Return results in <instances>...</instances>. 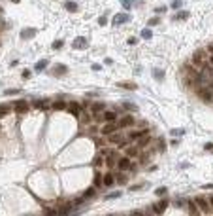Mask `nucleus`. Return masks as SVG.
Here are the masks:
<instances>
[{
	"instance_id": "1",
	"label": "nucleus",
	"mask_w": 213,
	"mask_h": 216,
	"mask_svg": "<svg viewBox=\"0 0 213 216\" xmlns=\"http://www.w3.org/2000/svg\"><path fill=\"white\" fill-rule=\"evenodd\" d=\"M206 61H207V55L204 49H196V53L192 55V65L198 66V68H204L206 66Z\"/></svg>"
},
{
	"instance_id": "2",
	"label": "nucleus",
	"mask_w": 213,
	"mask_h": 216,
	"mask_svg": "<svg viewBox=\"0 0 213 216\" xmlns=\"http://www.w3.org/2000/svg\"><path fill=\"white\" fill-rule=\"evenodd\" d=\"M96 119H100V121H106V123L117 121V114H115L113 110H104V112H100V114H96Z\"/></svg>"
},
{
	"instance_id": "3",
	"label": "nucleus",
	"mask_w": 213,
	"mask_h": 216,
	"mask_svg": "<svg viewBox=\"0 0 213 216\" xmlns=\"http://www.w3.org/2000/svg\"><path fill=\"white\" fill-rule=\"evenodd\" d=\"M196 207L200 209V212H204V214H211V205H210V201H207L206 197H196Z\"/></svg>"
},
{
	"instance_id": "4",
	"label": "nucleus",
	"mask_w": 213,
	"mask_h": 216,
	"mask_svg": "<svg viewBox=\"0 0 213 216\" xmlns=\"http://www.w3.org/2000/svg\"><path fill=\"white\" fill-rule=\"evenodd\" d=\"M115 165L119 167V171H128L130 165H132V161H130L128 155H123V157H117V163H115Z\"/></svg>"
},
{
	"instance_id": "5",
	"label": "nucleus",
	"mask_w": 213,
	"mask_h": 216,
	"mask_svg": "<svg viewBox=\"0 0 213 216\" xmlns=\"http://www.w3.org/2000/svg\"><path fill=\"white\" fill-rule=\"evenodd\" d=\"M117 129H119L117 121H110V123H106V125H104L102 129H100V133H102L104 137H106V135H111L113 131H117Z\"/></svg>"
},
{
	"instance_id": "6",
	"label": "nucleus",
	"mask_w": 213,
	"mask_h": 216,
	"mask_svg": "<svg viewBox=\"0 0 213 216\" xmlns=\"http://www.w3.org/2000/svg\"><path fill=\"white\" fill-rule=\"evenodd\" d=\"M198 95H200V97H202L206 102H211V101H213V89H211V87H202V89L198 91Z\"/></svg>"
},
{
	"instance_id": "7",
	"label": "nucleus",
	"mask_w": 213,
	"mask_h": 216,
	"mask_svg": "<svg viewBox=\"0 0 213 216\" xmlns=\"http://www.w3.org/2000/svg\"><path fill=\"white\" fill-rule=\"evenodd\" d=\"M166 209H168V199H160V201L153 207V212H155V214H162Z\"/></svg>"
},
{
	"instance_id": "8",
	"label": "nucleus",
	"mask_w": 213,
	"mask_h": 216,
	"mask_svg": "<svg viewBox=\"0 0 213 216\" xmlns=\"http://www.w3.org/2000/svg\"><path fill=\"white\" fill-rule=\"evenodd\" d=\"M117 125H119V129L132 127V125H134V118H132V116H124V118H121V119L117 121Z\"/></svg>"
},
{
	"instance_id": "9",
	"label": "nucleus",
	"mask_w": 213,
	"mask_h": 216,
	"mask_svg": "<svg viewBox=\"0 0 213 216\" xmlns=\"http://www.w3.org/2000/svg\"><path fill=\"white\" fill-rule=\"evenodd\" d=\"M128 21H130V15H128V13H117V15L113 17V25H115V27L123 25V23H128Z\"/></svg>"
},
{
	"instance_id": "10",
	"label": "nucleus",
	"mask_w": 213,
	"mask_h": 216,
	"mask_svg": "<svg viewBox=\"0 0 213 216\" xmlns=\"http://www.w3.org/2000/svg\"><path fill=\"white\" fill-rule=\"evenodd\" d=\"M151 131L149 129H142V131H132V133H128V140H138V138H142L143 135H149Z\"/></svg>"
},
{
	"instance_id": "11",
	"label": "nucleus",
	"mask_w": 213,
	"mask_h": 216,
	"mask_svg": "<svg viewBox=\"0 0 213 216\" xmlns=\"http://www.w3.org/2000/svg\"><path fill=\"white\" fill-rule=\"evenodd\" d=\"M87 46H89V44H87L85 38H75L74 44H72V47H74V49H87Z\"/></svg>"
},
{
	"instance_id": "12",
	"label": "nucleus",
	"mask_w": 213,
	"mask_h": 216,
	"mask_svg": "<svg viewBox=\"0 0 213 216\" xmlns=\"http://www.w3.org/2000/svg\"><path fill=\"white\" fill-rule=\"evenodd\" d=\"M13 108H15V112H19V114H25V112L29 110V102L27 101H17Z\"/></svg>"
},
{
	"instance_id": "13",
	"label": "nucleus",
	"mask_w": 213,
	"mask_h": 216,
	"mask_svg": "<svg viewBox=\"0 0 213 216\" xmlns=\"http://www.w3.org/2000/svg\"><path fill=\"white\" fill-rule=\"evenodd\" d=\"M68 110H70V114L75 116V118H79V116H81V108H79L78 102H70V104H68Z\"/></svg>"
},
{
	"instance_id": "14",
	"label": "nucleus",
	"mask_w": 213,
	"mask_h": 216,
	"mask_svg": "<svg viewBox=\"0 0 213 216\" xmlns=\"http://www.w3.org/2000/svg\"><path fill=\"white\" fill-rule=\"evenodd\" d=\"M106 110V102H92L91 104V112L92 114H100V112Z\"/></svg>"
},
{
	"instance_id": "15",
	"label": "nucleus",
	"mask_w": 213,
	"mask_h": 216,
	"mask_svg": "<svg viewBox=\"0 0 213 216\" xmlns=\"http://www.w3.org/2000/svg\"><path fill=\"white\" fill-rule=\"evenodd\" d=\"M102 184L104 186H113L115 184V174H111V173L102 174Z\"/></svg>"
},
{
	"instance_id": "16",
	"label": "nucleus",
	"mask_w": 213,
	"mask_h": 216,
	"mask_svg": "<svg viewBox=\"0 0 213 216\" xmlns=\"http://www.w3.org/2000/svg\"><path fill=\"white\" fill-rule=\"evenodd\" d=\"M115 163H117V155H115L113 152H108V154H106V165L108 167H113Z\"/></svg>"
},
{
	"instance_id": "17",
	"label": "nucleus",
	"mask_w": 213,
	"mask_h": 216,
	"mask_svg": "<svg viewBox=\"0 0 213 216\" xmlns=\"http://www.w3.org/2000/svg\"><path fill=\"white\" fill-rule=\"evenodd\" d=\"M108 140H110L111 144H117L119 140H123V133H111V135H108Z\"/></svg>"
},
{
	"instance_id": "18",
	"label": "nucleus",
	"mask_w": 213,
	"mask_h": 216,
	"mask_svg": "<svg viewBox=\"0 0 213 216\" xmlns=\"http://www.w3.org/2000/svg\"><path fill=\"white\" fill-rule=\"evenodd\" d=\"M126 155H128V157H138V155H140V148H138V146L126 148Z\"/></svg>"
},
{
	"instance_id": "19",
	"label": "nucleus",
	"mask_w": 213,
	"mask_h": 216,
	"mask_svg": "<svg viewBox=\"0 0 213 216\" xmlns=\"http://www.w3.org/2000/svg\"><path fill=\"white\" fill-rule=\"evenodd\" d=\"M151 142V138H149V135H143V137L142 138H138V144H136V146H138L140 148V150H142V148L143 146H147V144H149Z\"/></svg>"
},
{
	"instance_id": "20",
	"label": "nucleus",
	"mask_w": 213,
	"mask_h": 216,
	"mask_svg": "<svg viewBox=\"0 0 213 216\" xmlns=\"http://www.w3.org/2000/svg\"><path fill=\"white\" fill-rule=\"evenodd\" d=\"M51 108H53V110H66L68 104H66L64 101H55L53 104H51Z\"/></svg>"
},
{
	"instance_id": "21",
	"label": "nucleus",
	"mask_w": 213,
	"mask_h": 216,
	"mask_svg": "<svg viewBox=\"0 0 213 216\" xmlns=\"http://www.w3.org/2000/svg\"><path fill=\"white\" fill-rule=\"evenodd\" d=\"M57 210H59V214H70V212H74V205H64Z\"/></svg>"
},
{
	"instance_id": "22",
	"label": "nucleus",
	"mask_w": 213,
	"mask_h": 216,
	"mask_svg": "<svg viewBox=\"0 0 213 216\" xmlns=\"http://www.w3.org/2000/svg\"><path fill=\"white\" fill-rule=\"evenodd\" d=\"M64 8H66L68 11H78V4H75V2H72V0L64 2Z\"/></svg>"
},
{
	"instance_id": "23",
	"label": "nucleus",
	"mask_w": 213,
	"mask_h": 216,
	"mask_svg": "<svg viewBox=\"0 0 213 216\" xmlns=\"http://www.w3.org/2000/svg\"><path fill=\"white\" fill-rule=\"evenodd\" d=\"M34 34H36V29H25L21 32V38H32Z\"/></svg>"
},
{
	"instance_id": "24",
	"label": "nucleus",
	"mask_w": 213,
	"mask_h": 216,
	"mask_svg": "<svg viewBox=\"0 0 213 216\" xmlns=\"http://www.w3.org/2000/svg\"><path fill=\"white\" fill-rule=\"evenodd\" d=\"M96 195V191H94V188H89V190L85 191V193H83V199H92Z\"/></svg>"
},
{
	"instance_id": "25",
	"label": "nucleus",
	"mask_w": 213,
	"mask_h": 216,
	"mask_svg": "<svg viewBox=\"0 0 213 216\" xmlns=\"http://www.w3.org/2000/svg\"><path fill=\"white\" fill-rule=\"evenodd\" d=\"M117 87H124V89H136V87H138V85H136V83H126V82H119L117 83Z\"/></svg>"
},
{
	"instance_id": "26",
	"label": "nucleus",
	"mask_w": 213,
	"mask_h": 216,
	"mask_svg": "<svg viewBox=\"0 0 213 216\" xmlns=\"http://www.w3.org/2000/svg\"><path fill=\"white\" fill-rule=\"evenodd\" d=\"M45 66H47V59H42V61H38V63H36V66H34V68H36V70H43Z\"/></svg>"
},
{
	"instance_id": "27",
	"label": "nucleus",
	"mask_w": 213,
	"mask_h": 216,
	"mask_svg": "<svg viewBox=\"0 0 213 216\" xmlns=\"http://www.w3.org/2000/svg\"><path fill=\"white\" fill-rule=\"evenodd\" d=\"M189 212H191V214H198L200 212V210H198V207H196V203H189Z\"/></svg>"
},
{
	"instance_id": "28",
	"label": "nucleus",
	"mask_w": 213,
	"mask_h": 216,
	"mask_svg": "<svg viewBox=\"0 0 213 216\" xmlns=\"http://www.w3.org/2000/svg\"><path fill=\"white\" fill-rule=\"evenodd\" d=\"M121 195H123L121 191H113V193H108L104 199H106V201H110V199H117V197H121Z\"/></svg>"
},
{
	"instance_id": "29",
	"label": "nucleus",
	"mask_w": 213,
	"mask_h": 216,
	"mask_svg": "<svg viewBox=\"0 0 213 216\" xmlns=\"http://www.w3.org/2000/svg\"><path fill=\"white\" fill-rule=\"evenodd\" d=\"M94 186H96V188H98V186H102V174H100L98 171L94 173Z\"/></svg>"
},
{
	"instance_id": "30",
	"label": "nucleus",
	"mask_w": 213,
	"mask_h": 216,
	"mask_svg": "<svg viewBox=\"0 0 213 216\" xmlns=\"http://www.w3.org/2000/svg\"><path fill=\"white\" fill-rule=\"evenodd\" d=\"M126 176H124V174H121V173H119V174H115V182H119V184H126Z\"/></svg>"
},
{
	"instance_id": "31",
	"label": "nucleus",
	"mask_w": 213,
	"mask_h": 216,
	"mask_svg": "<svg viewBox=\"0 0 213 216\" xmlns=\"http://www.w3.org/2000/svg\"><path fill=\"white\" fill-rule=\"evenodd\" d=\"M102 161H104V155H96V157H94V161H92V165H94V167H100V165H102Z\"/></svg>"
},
{
	"instance_id": "32",
	"label": "nucleus",
	"mask_w": 213,
	"mask_h": 216,
	"mask_svg": "<svg viewBox=\"0 0 213 216\" xmlns=\"http://www.w3.org/2000/svg\"><path fill=\"white\" fill-rule=\"evenodd\" d=\"M155 193H156V195H159V197H164V195H166V193H168V190H166V188H164V186H162V188H156V191H155Z\"/></svg>"
},
{
	"instance_id": "33",
	"label": "nucleus",
	"mask_w": 213,
	"mask_h": 216,
	"mask_svg": "<svg viewBox=\"0 0 213 216\" xmlns=\"http://www.w3.org/2000/svg\"><path fill=\"white\" fill-rule=\"evenodd\" d=\"M66 70H68V66H64V65H57V66H55V72H57V74H64Z\"/></svg>"
},
{
	"instance_id": "34",
	"label": "nucleus",
	"mask_w": 213,
	"mask_h": 216,
	"mask_svg": "<svg viewBox=\"0 0 213 216\" xmlns=\"http://www.w3.org/2000/svg\"><path fill=\"white\" fill-rule=\"evenodd\" d=\"M121 4H123V8H124V10H130V8H132V4H134V0H121Z\"/></svg>"
},
{
	"instance_id": "35",
	"label": "nucleus",
	"mask_w": 213,
	"mask_h": 216,
	"mask_svg": "<svg viewBox=\"0 0 213 216\" xmlns=\"http://www.w3.org/2000/svg\"><path fill=\"white\" fill-rule=\"evenodd\" d=\"M185 129H172V137H183Z\"/></svg>"
},
{
	"instance_id": "36",
	"label": "nucleus",
	"mask_w": 213,
	"mask_h": 216,
	"mask_svg": "<svg viewBox=\"0 0 213 216\" xmlns=\"http://www.w3.org/2000/svg\"><path fill=\"white\" fill-rule=\"evenodd\" d=\"M151 36H153V34H151L149 29H143V30H142V38H143V40H149Z\"/></svg>"
},
{
	"instance_id": "37",
	"label": "nucleus",
	"mask_w": 213,
	"mask_h": 216,
	"mask_svg": "<svg viewBox=\"0 0 213 216\" xmlns=\"http://www.w3.org/2000/svg\"><path fill=\"white\" fill-rule=\"evenodd\" d=\"M155 78H156V80H159V82H160V80L164 78V72L160 70V68H155Z\"/></svg>"
},
{
	"instance_id": "38",
	"label": "nucleus",
	"mask_w": 213,
	"mask_h": 216,
	"mask_svg": "<svg viewBox=\"0 0 213 216\" xmlns=\"http://www.w3.org/2000/svg\"><path fill=\"white\" fill-rule=\"evenodd\" d=\"M43 214H49V216H55V214H59V210H55V209H43Z\"/></svg>"
},
{
	"instance_id": "39",
	"label": "nucleus",
	"mask_w": 213,
	"mask_h": 216,
	"mask_svg": "<svg viewBox=\"0 0 213 216\" xmlns=\"http://www.w3.org/2000/svg\"><path fill=\"white\" fill-rule=\"evenodd\" d=\"M159 23H160V19H159V17H153V19H149V23H147V25L153 27V25H159Z\"/></svg>"
},
{
	"instance_id": "40",
	"label": "nucleus",
	"mask_w": 213,
	"mask_h": 216,
	"mask_svg": "<svg viewBox=\"0 0 213 216\" xmlns=\"http://www.w3.org/2000/svg\"><path fill=\"white\" fill-rule=\"evenodd\" d=\"M187 17H189V13H187V11H183V13L179 11V13L175 15V19H187Z\"/></svg>"
},
{
	"instance_id": "41",
	"label": "nucleus",
	"mask_w": 213,
	"mask_h": 216,
	"mask_svg": "<svg viewBox=\"0 0 213 216\" xmlns=\"http://www.w3.org/2000/svg\"><path fill=\"white\" fill-rule=\"evenodd\" d=\"M62 46H64V42H62V40H57V42L53 44V49H59V47H62Z\"/></svg>"
},
{
	"instance_id": "42",
	"label": "nucleus",
	"mask_w": 213,
	"mask_h": 216,
	"mask_svg": "<svg viewBox=\"0 0 213 216\" xmlns=\"http://www.w3.org/2000/svg\"><path fill=\"white\" fill-rule=\"evenodd\" d=\"M136 44H138V38H134V36L128 38V46H136Z\"/></svg>"
},
{
	"instance_id": "43",
	"label": "nucleus",
	"mask_w": 213,
	"mask_h": 216,
	"mask_svg": "<svg viewBox=\"0 0 213 216\" xmlns=\"http://www.w3.org/2000/svg\"><path fill=\"white\" fill-rule=\"evenodd\" d=\"M166 10H168L166 6H159V8H156L155 11H156V13H164V11H166Z\"/></svg>"
},
{
	"instance_id": "44",
	"label": "nucleus",
	"mask_w": 213,
	"mask_h": 216,
	"mask_svg": "<svg viewBox=\"0 0 213 216\" xmlns=\"http://www.w3.org/2000/svg\"><path fill=\"white\" fill-rule=\"evenodd\" d=\"M181 6V0H174V2H172V8H179Z\"/></svg>"
},
{
	"instance_id": "45",
	"label": "nucleus",
	"mask_w": 213,
	"mask_h": 216,
	"mask_svg": "<svg viewBox=\"0 0 213 216\" xmlns=\"http://www.w3.org/2000/svg\"><path fill=\"white\" fill-rule=\"evenodd\" d=\"M106 23H108V19H106V17H104V15H102V17L98 19V25H106Z\"/></svg>"
},
{
	"instance_id": "46",
	"label": "nucleus",
	"mask_w": 213,
	"mask_h": 216,
	"mask_svg": "<svg viewBox=\"0 0 213 216\" xmlns=\"http://www.w3.org/2000/svg\"><path fill=\"white\" fill-rule=\"evenodd\" d=\"M142 188H143V184H138V186H130V190L136 191V190H142Z\"/></svg>"
},
{
	"instance_id": "47",
	"label": "nucleus",
	"mask_w": 213,
	"mask_h": 216,
	"mask_svg": "<svg viewBox=\"0 0 213 216\" xmlns=\"http://www.w3.org/2000/svg\"><path fill=\"white\" fill-rule=\"evenodd\" d=\"M15 93H19V89H8L6 91V95H15Z\"/></svg>"
},
{
	"instance_id": "48",
	"label": "nucleus",
	"mask_w": 213,
	"mask_h": 216,
	"mask_svg": "<svg viewBox=\"0 0 213 216\" xmlns=\"http://www.w3.org/2000/svg\"><path fill=\"white\" fill-rule=\"evenodd\" d=\"M204 148H206L207 152H213V144H211V142H207V144H206V146H204Z\"/></svg>"
},
{
	"instance_id": "49",
	"label": "nucleus",
	"mask_w": 213,
	"mask_h": 216,
	"mask_svg": "<svg viewBox=\"0 0 213 216\" xmlns=\"http://www.w3.org/2000/svg\"><path fill=\"white\" fill-rule=\"evenodd\" d=\"M206 63H207L210 66H213V55H210V57H207V61H206Z\"/></svg>"
},
{
	"instance_id": "50",
	"label": "nucleus",
	"mask_w": 213,
	"mask_h": 216,
	"mask_svg": "<svg viewBox=\"0 0 213 216\" xmlns=\"http://www.w3.org/2000/svg\"><path fill=\"white\" fill-rule=\"evenodd\" d=\"M124 108H128V110H136V106H134V104H128V102L124 104Z\"/></svg>"
},
{
	"instance_id": "51",
	"label": "nucleus",
	"mask_w": 213,
	"mask_h": 216,
	"mask_svg": "<svg viewBox=\"0 0 213 216\" xmlns=\"http://www.w3.org/2000/svg\"><path fill=\"white\" fill-rule=\"evenodd\" d=\"M207 53L213 55V44H210V46H207Z\"/></svg>"
},
{
	"instance_id": "52",
	"label": "nucleus",
	"mask_w": 213,
	"mask_h": 216,
	"mask_svg": "<svg viewBox=\"0 0 213 216\" xmlns=\"http://www.w3.org/2000/svg\"><path fill=\"white\" fill-rule=\"evenodd\" d=\"M204 190H213V184H204Z\"/></svg>"
},
{
	"instance_id": "53",
	"label": "nucleus",
	"mask_w": 213,
	"mask_h": 216,
	"mask_svg": "<svg viewBox=\"0 0 213 216\" xmlns=\"http://www.w3.org/2000/svg\"><path fill=\"white\" fill-rule=\"evenodd\" d=\"M30 76V70H23V78H29Z\"/></svg>"
},
{
	"instance_id": "54",
	"label": "nucleus",
	"mask_w": 213,
	"mask_h": 216,
	"mask_svg": "<svg viewBox=\"0 0 213 216\" xmlns=\"http://www.w3.org/2000/svg\"><path fill=\"white\" fill-rule=\"evenodd\" d=\"M207 201H210V205H211V209H213V195H211L210 199H207Z\"/></svg>"
},
{
	"instance_id": "55",
	"label": "nucleus",
	"mask_w": 213,
	"mask_h": 216,
	"mask_svg": "<svg viewBox=\"0 0 213 216\" xmlns=\"http://www.w3.org/2000/svg\"><path fill=\"white\" fill-rule=\"evenodd\" d=\"M210 87H211V89H213V82H211V85H210Z\"/></svg>"
},
{
	"instance_id": "56",
	"label": "nucleus",
	"mask_w": 213,
	"mask_h": 216,
	"mask_svg": "<svg viewBox=\"0 0 213 216\" xmlns=\"http://www.w3.org/2000/svg\"><path fill=\"white\" fill-rule=\"evenodd\" d=\"M0 11H2V8H0Z\"/></svg>"
},
{
	"instance_id": "57",
	"label": "nucleus",
	"mask_w": 213,
	"mask_h": 216,
	"mask_svg": "<svg viewBox=\"0 0 213 216\" xmlns=\"http://www.w3.org/2000/svg\"><path fill=\"white\" fill-rule=\"evenodd\" d=\"M0 118H2V116H0Z\"/></svg>"
}]
</instances>
